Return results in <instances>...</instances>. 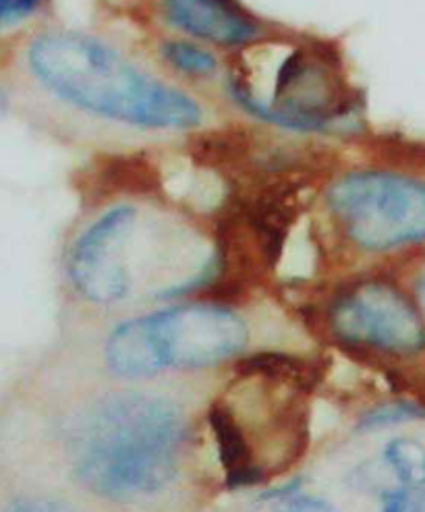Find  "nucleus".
I'll list each match as a JSON object with an SVG mask.
<instances>
[{"instance_id":"1","label":"nucleus","mask_w":425,"mask_h":512,"mask_svg":"<svg viewBox=\"0 0 425 512\" xmlns=\"http://www.w3.org/2000/svg\"><path fill=\"white\" fill-rule=\"evenodd\" d=\"M9 90L63 144L106 154L177 148L218 131L222 104L112 34L42 25L11 56Z\"/></svg>"},{"instance_id":"2","label":"nucleus","mask_w":425,"mask_h":512,"mask_svg":"<svg viewBox=\"0 0 425 512\" xmlns=\"http://www.w3.org/2000/svg\"><path fill=\"white\" fill-rule=\"evenodd\" d=\"M226 251L212 224L152 189H110L83 206L63 241L69 291L94 307L135 297L173 301L208 295Z\"/></svg>"},{"instance_id":"3","label":"nucleus","mask_w":425,"mask_h":512,"mask_svg":"<svg viewBox=\"0 0 425 512\" xmlns=\"http://www.w3.org/2000/svg\"><path fill=\"white\" fill-rule=\"evenodd\" d=\"M322 380L316 361L260 351L237 363L231 390L208 409L226 488L241 490L291 469L309 444L307 396Z\"/></svg>"},{"instance_id":"4","label":"nucleus","mask_w":425,"mask_h":512,"mask_svg":"<svg viewBox=\"0 0 425 512\" xmlns=\"http://www.w3.org/2000/svg\"><path fill=\"white\" fill-rule=\"evenodd\" d=\"M187 440L181 407L146 392L106 394L85 411L69 438L81 486L108 500L152 496L175 479Z\"/></svg>"},{"instance_id":"5","label":"nucleus","mask_w":425,"mask_h":512,"mask_svg":"<svg viewBox=\"0 0 425 512\" xmlns=\"http://www.w3.org/2000/svg\"><path fill=\"white\" fill-rule=\"evenodd\" d=\"M220 92L243 115L297 133H330L355 115L340 54L289 27L226 59Z\"/></svg>"},{"instance_id":"6","label":"nucleus","mask_w":425,"mask_h":512,"mask_svg":"<svg viewBox=\"0 0 425 512\" xmlns=\"http://www.w3.org/2000/svg\"><path fill=\"white\" fill-rule=\"evenodd\" d=\"M249 343L251 326L233 299L200 297L117 322L104 336L102 359L115 376L144 380L233 361Z\"/></svg>"},{"instance_id":"7","label":"nucleus","mask_w":425,"mask_h":512,"mask_svg":"<svg viewBox=\"0 0 425 512\" xmlns=\"http://www.w3.org/2000/svg\"><path fill=\"white\" fill-rule=\"evenodd\" d=\"M320 241L361 258L425 243V181L384 166L332 173L316 199Z\"/></svg>"},{"instance_id":"8","label":"nucleus","mask_w":425,"mask_h":512,"mask_svg":"<svg viewBox=\"0 0 425 512\" xmlns=\"http://www.w3.org/2000/svg\"><path fill=\"white\" fill-rule=\"evenodd\" d=\"M320 318L334 343L357 355L411 359L425 351L417 303L382 276H361L332 289Z\"/></svg>"},{"instance_id":"9","label":"nucleus","mask_w":425,"mask_h":512,"mask_svg":"<svg viewBox=\"0 0 425 512\" xmlns=\"http://www.w3.org/2000/svg\"><path fill=\"white\" fill-rule=\"evenodd\" d=\"M146 11L162 34L206 44L226 59L287 30L243 0H146Z\"/></svg>"},{"instance_id":"10","label":"nucleus","mask_w":425,"mask_h":512,"mask_svg":"<svg viewBox=\"0 0 425 512\" xmlns=\"http://www.w3.org/2000/svg\"><path fill=\"white\" fill-rule=\"evenodd\" d=\"M152 59L175 79L206 90V85L218 83L226 71V56L195 40L162 34L154 40Z\"/></svg>"},{"instance_id":"11","label":"nucleus","mask_w":425,"mask_h":512,"mask_svg":"<svg viewBox=\"0 0 425 512\" xmlns=\"http://www.w3.org/2000/svg\"><path fill=\"white\" fill-rule=\"evenodd\" d=\"M384 461L405 488H425V446L413 438H394L384 448Z\"/></svg>"},{"instance_id":"12","label":"nucleus","mask_w":425,"mask_h":512,"mask_svg":"<svg viewBox=\"0 0 425 512\" xmlns=\"http://www.w3.org/2000/svg\"><path fill=\"white\" fill-rule=\"evenodd\" d=\"M417 419H425V409L419 403L409 401V398H396V401L382 403L363 413V417L359 419V430L372 432V430L390 428V425H401Z\"/></svg>"},{"instance_id":"13","label":"nucleus","mask_w":425,"mask_h":512,"mask_svg":"<svg viewBox=\"0 0 425 512\" xmlns=\"http://www.w3.org/2000/svg\"><path fill=\"white\" fill-rule=\"evenodd\" d=\"M50 5V0H0V34L34 21Z\"/></svg>"},{"instance_id":"14","label":"nucleus","mask_w":425,"mask_h":512,"mask_svg":"<svg viewBox=\"0 0 425 512\" xmlns=\"http://www.w3.org/2000/svg\"><path fill=\"white\" fill-rule=\"evenodd\" d=\"M5 512H81L69 502L50 496H19L9 502Z\"/></svg>"},{"instance_id":"15","label":"nucleus","mask_w":425,"mask_h":512,"mask_svg":"<svg viewBox=\"0 0 425 512\" xmlns=\"http://www.w3.org/2000/svg\"><path fill=\"white\" fill-rule=\"evenodd\" d=\"M278 512H334V506L324 498L297 492L287 500H280Z\"/></svg>"},{"instance_id":"16","label":"nucleus","mask_w":425,"mask_h":512,"mask_svg":"<svg viewBox=\"0 0 425 512\" xmlns=\"http://www.w3.org/2000/svg\"><path fill=\"white\" fill-rule=\"evenodd\" d=\"M407 490H394L384 494L382 512H407Z\"/></svg>"},{"instance_id":"17","label":"nucleus","mask_w":425,"mask_h":512,"mask_svg":"<svg viewBox=\"0 0 425 512\" xmlns=\"http://www.w3.org/2000/svg\"><path fill=\"white\" fill-rule=\"evenodd\" d=\"M407 512H425V488H419L413 494H409Z\"/></svg>"},{"instance_id":"18","label":"nucleus","mask_w":425,"mask_h":512,"mask_svg":"<svg viewBox=\"0 0 425 512\" xmlns=\"http://www.w3.org/2000/svg\"><path fill=\"white\" fill-rule=\"evenodd\" d=\"M415 295H417L419 311H421V314H425V266H423V270H421V274L415 282Z\"/></svg>"},{"instance_id":"19","label":"nucleus","mask_w":425,"mask_h":512,"mask_svg":"<svg viewBox=\"0 0 425 512\" xmlns=\"http://www.w3.org/2000/svg\"><path fill=\"white\" fill-rule=\"evenodd\" d=\"M3 100H5V85L0 81V104H3Z\"/></svg>"}]
</instances>
